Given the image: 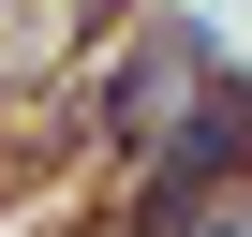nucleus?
Returning <instances> with one entry per match:
<instances>
[{"label":"nucleus","mask_w":252,"mask_h":237,"mask_svg":"<svg viewBox=\"0 0 252 237\" xmlns=\"http://www.w3.org/2000/svg\"><path fill=\"white\" fill-rule=\"evenodd\" d=\"M237 163H252V104H237V74H208V89H193V118L149 148V207H163V222H193V207H208V178H237Z\"/></svg>","instance_id":"1"},{"label":"nucleus","mask_w":252,"mask_h":237,"mask_svg":"<svg viewBox=\"0 0 252 237\" xmlns=\"http://www.w3.org/2000/svg\"><path fill=\"white\" fill-rule=\"evenodd\" d=\"M208 74H222V59H208V30H149V45H134V74H119V118H134V134H163Z\"/></svg>","instance_id":"2"},{"label":"nucleus","mask_w":252,"mask_h":237,"mask_svg":"<svg viewBox=\"0 0 252 237\" xmlns=\"http://www.w3.org/2000/svg\"><path fill=\"white\" fill-rule=\"evenodd\" d=\"M178 237H252V193H222L208 222H178Z\"/></svg>","instance_id":"3"}]
</instances>
